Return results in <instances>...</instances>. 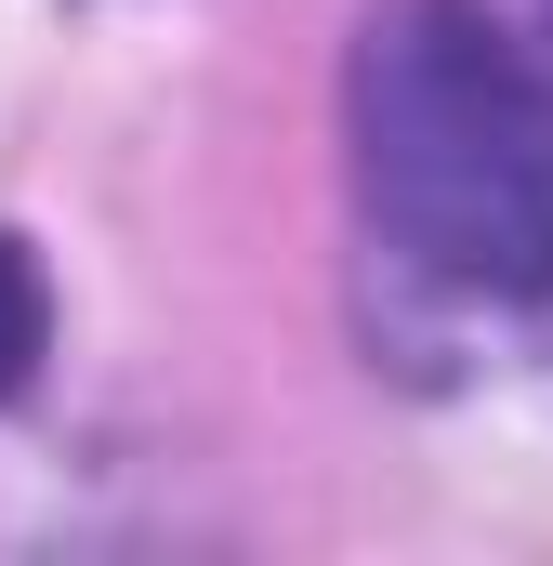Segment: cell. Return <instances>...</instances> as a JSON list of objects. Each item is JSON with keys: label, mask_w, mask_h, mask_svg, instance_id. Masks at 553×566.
<instances>
[{"label": "cell", "mask_w": 553, "mask_h": 566, "mask_svg": "<svg viewBox=\"0 0 553 566\" xmlns=\"http://www.w3.org/2000/svg\"><path fill=\"white\" fill-rule=\"evenodd\" d=\"M27 369H40V264L0 238V396H13Z\"/></svg>", "instance_id": "cell-2"}, {"label": "cell", "mask_w": 553, "mask_h": 566, "mask_svg": "<svg viewBox=\"0 0 553 566\" xmlns=\"http://www.w3.org/2000/svg\"><path fill=\"white\" fill-rule=\"evenodd\" d=\"M541 13H553V0H541Z\"/></svg>", "instance_id": "cell-3"}, {"label": "cell", "mask_w": 553, "mask_h": 566, "mask_svg": "<svg viewBox=\"0 0 553 566\" xmlns=\"http://www.w3.org/2000/svg\"><path fill=\"white\" fill-rule=\"evenodd\" d=\"M356 198L421 277L553 303V66L488 0H383L356 27Z\"/></svg>", "instance_id": "cell-1"}]
</instances>
